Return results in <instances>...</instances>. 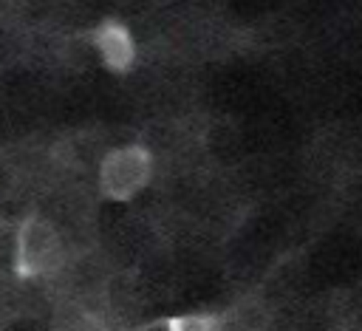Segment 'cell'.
<instances>
[{
  "label": "cell",
  "mask_w": 362,
  "mask_h": 331,
  "mask_svg": "<svg viewBox=\"0 0 362 331\" xmlns=\"http://www.w3.org/2000/svg\"><path fill=\"white\" fill-rule=\"evenodd\" d=\"M65 263V243L59 229L42 218L28 215L14 229V274L17 277H51Z\"/></svg>",
  "instance_id": "cell-1"
},
{
  "label": "cell",
  "mask_w": 362,
  "mask_h": 331,
  "mask_svg": "<svg viewBox=\"0 0 362 331\" xmlns=\"http://www.w3.org/2000/svg\"><path fill=\"white\" fill-rule=\"evenodd\" d=\"M153 178V156L141 144H122L99 161V192L107 201L136 198Z\"/></svg>",
  "instance_id": "cell-2"
},
{
  "label": "cell",
  "mask_w": 362,
  "mask_h": 331,
  "mask_svg": "<svg viewBox=\"0 0 362 331\" xmlns=\"http://www.w3.org/2000/svg\"><path fill=\"white\" fill-rule=\"evenodd\" d=\"M90 42L102 59L105 68L116 71V74H124L133 68L136 62V40L130 34V28L124 23H116V20H105L99 23L93 31H90Z\"/></svg>",
  "instance_id": "cell-3"
},
{
  "label": "cell",
  "mask_w": 362,
  "mask_h": 331,
  "mask_svg": "<svg viewBox=\"0 0 362 331\" xmlns=\"http://www.w3.org/2000/svg\"><path fill=\"white\" fill-rule=\"evenodd\" d=\"M226 320L209 311H189V314H175L161 323L164 331H223Z\"/></svg>",
  "instance_id": "cell-4"
}]
</instances>
